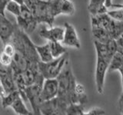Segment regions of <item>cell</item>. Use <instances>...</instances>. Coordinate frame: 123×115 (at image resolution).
<instances>
[{"label": "cell", "instance_id": "1", "mask_svg": "<svg viewBox=\"0 0 123 115\" xmlns=\"http://www.w3.org/2000/svg\"><path fill=\"white\" fill-rule=\"evenodd\" d=\"M15 45L16 51L23 54L30 63H38L40 61L36 45L31 41L27 33L17 25L11 41Z\"/></svg>", "mask_w": 123, "mask_h": 115}, {"label": "cell", "instance_id": "2", "mask_svg": "<svg viewBox=\"0 0 123 115\" xmlns=\"http://www.w3.org/2000/svg\"><path fill=\"white\" fill-rule=\"evenodd\" d=\"M68 52L64 55L52 60L49 62H38V69L41 75L45 79L57 78L63 71L65 65L68 64Z\"/></svg>", "mask_w": 123, "mask_h": 115}, {"label": "cell", "instance_id": "3", "mask_svg": "<svg viewBox=\"0 0 123 115\" xmlns=\"http://www.w3.org/2000/svg\"><path fill=\"white\" fill-rule=\"evenodd\" d=\"M32 12L38 24L45 23L50 27H53L55 17L52 12L50 0H37Z\"/></svg>", "mask_w": 123, "mask_h": 115}, {"label": "cell", "instance_id": "4", "mask_svg": "<svg viewBox=\"0 0 123 115\" xmlns=\"http://www.w3.org/2000/svg\"><path fill=\"white\" fill-rule=\"evenodd\" d=\"M16 20L17 25L25 32H32L38 25L32 10L25 4L22 5L21 13L16 17Z\"/></svg>", "mask_w": 123, "mask_h": 115}, {"label": "cell", "instance_id": "5", "mask_svg": "<svg viewBox=\"0 0 123 115\" xmlns=\"http://www.w3.org/2000/svg\"><path fill=\"white\" fill-rule=\"evenodd\" d=\"M109 63L103 58L96 56V65L95 72V80L96 91L98 94H102L107 71L109 70Z\"/></svg>", "mask_w": 123, "mask_h": 115}, {"label": "cell", "instance_id": "6", "mask_svg": "<svg viewBox=\"0 0 123 115\" xmlns=\"http://www.w3.org/2000/svg\"><path fill=\"white\" fill-rule=\"evenodd\" d=\"M0 79H1V97L14 91L18 90L15 84L13 71L11 66H2L0 69Z\"/></svg>", "mask_w": 123, "mask_h": 115}, {"label": "cell", "instance_id": "7", "mask_svg": "<svg viewBox=\"0 0 123 115\" xmlns=\"http://www.w3.org/2000/svg\"><path fill=\"white\" fill-rule=\"evenodd\" d=\"M59 81L57 78L45 79L40 95L41 104L55 99L59 95Z\"/></svg>", "mask_w": 123, "mask_h": 115}, {"label": "cell", "instance_id": "8", "mask_svg": "<svg viewBox=\"0 0 123 115\" xmlns=\"http://www.w3.org/2000/svg\"><path fill=\"white\" fill-rule=\"evenodd\" d=\"M17 25H15L6 15H0V37L3 45L9 43L15 32Z\"/></svg>", "mask_w": 123, "mask_h": 115}, {"label": "cell", "instance_id": "9", "mask_svg": "<svg viewBox=\"0 0 123 115\" xmlns=\"http://www.w3.org/2000/svg\"><path fill=\"white\" fill-rule=\"evenodd\" d=\"M65 33L64 38L62 41V44L64 46L70 48H75L79 49L81 47V43L78 34L75 31V29L72 25L70 23H65Z\"/></svg>", "mask_w": 123, "mask_h": 115}, {"label": "cell", "instance_id": "10", "mask_svg": "<svg viewBox=\"0 0 123 115\" xmlns=\"http://www.w3.org/2000/svg\"><path fill=\"white\" fill-rule=\"evenodd\" d=\"M64 33L65 29L62 27H50V29H48L44 25L39 31V35L50 41L62 42L64 38Z\"/></svg>", "mask_w": 123, "mask_h": 115}, {"label": "cell", "instance_id": "11", "mask_svg": "<svg viewBox=\"0 0 123 115\" xmlns=\"http://www.w3.org/2000/svg\"><path fill=\"white\" fill-rule=\"evenodd\" d=\"M30 64L29 61L23 54L16 51L13 56V61L11 67L15 72H23L28 68Z\"/></svg>", "mask_w": 123, "mask_h": 115}, {"label": "cell", "instance_id": "12", "mask_svg": "<svg viewBox=\"0 0 123 115\" xmlns=\"http://www.w3.org/2000/svg\"><path fill=\"white\" fill-rule=\"evenodd\" d=\"M106 0H89L88 10L92 15L106 13L108 8L105 6Z\"/></svg>", "mask_w": 123, "mask_h": 115}, {"label": "cell", "instance_id": "13", "mask_svg": "<svg viewBox=\"0 0 123 115\" xmlns=\"http://www.w3.org/2000/svg\"><path fill=\"white\" fill-rule=\"evenodd\" d=\"M36 48L38 56H39L40 61L42 62H49V61H52L55 59L52 56L49 41L47 44L44 45H36Z\"/></svg>", "mask_w": 123, "mask_h": 115}, {"label": "cell", "instance_id": "14", "mask_svg": "<svg viewBox=\"0 0 123 115\" xmlns=\"http://www.w3.org/2000/svg\"><path fill=\"white\" fill-rule=\"evenodd\" d=\"M13 110L14 112L18 115H34L33 113L29 110L24 102V99L22 98V95L15 100L13 104L10 107Z\"/></svg>", "mask_w": 123, "mask_h": 115}, {"label": "cell", "instance_id": "15", "mask_svg": "<svg viewBox=\"0 0 123 115\" xmlns=\"http://www.w3.org/2000/svg\"><path fill=\"white\" fill-rule=\"evenodd\" d=\"M94 45H95V48L96 56L102 57L105 60H106L109 63H110V61L113 56L111 55L109 52L107 43H102V42H100V41L95 40Z\"/></svg>", "mask_w": 123, "mask_h": 115}, {"label": "cell", "instance_id": "16", "mask_svg": "<svg viewBox=\"0 0 123 115\" xmlns=\"http://www.w3.org/2000/svg\"><path fill=\"white\" fill-rule=\"evenodd\" d=\"M49 43L50 45V48H51L52 56L55 59L59 58L62 57L65 54L67 53L66 49H65V46L62 44V42L49 41Z\"/></svg>", "mask_w": 123, "mask_h": 115}, {"label": "cell", "instance_id": "17", "mask_svg": "<svg viewBox=\"0 0 123 115\" xmlns=\"http://www.w3.org/2000/svg\"><path fill=\"white\" fill-rule=\"evenodd\" d=\"M19 96H21V93L18 90L14 91L11 93H9L6 95L2 96V105L3 108H7L10 107L13 102L16 100Z\"/></svg>", "mask_w": 123, "mask_h": 115}, {"label": "cell", "instance_id": "18", "mask_svg": "<svg viewBox=\"0 0 123 115\" xmlns=\"http://www.w3.org/2000/svg\"><path fill=\"white\" fill-rule=\"evenodd\" d=\"M65 115H83L84 104L78 103H70L65 108Z\"/></svg>", "mask_w": 123, "mask_h": 115}, {"label": "cell", "instance_id": "19", "mask_svg": "<svg viewBox=\"0 0 123 115\" xmlns=\"http://www.w3.org/2000/svg\"><path fill=\"white\" fill-rule=\"evenodd\" d=\"M123 65V55L120 52H117L112 57L109 67V71H118L120 68Z\"/></svg>", "mask_w": 123, "mask_h": 115}, {"label": "cell", "instance_id": "20", "mask_svg": "<svg viewBox=\"0 0 123 115\" xmlns=\"http://www.w3.org/2000/svg\"><path fill=\"white\" fill-rule=\"evenodd\" d=\"M61 15H72L75 12V6L71 0H61Z\"/></svg>", "mask_w": 123, "mask_h": 115}, {"label": "cell", "instance_id": "21", "mask_svg": "<svg viewBox=\"0 0 123 115\" xmlns=\"http://www.w3.org/2000/svg\"><path fill=\"white\" fill-rule=\"evenodd\" d=\"M21 10H22V5H20L17 2L12 1V0H11L8 3V5L6 6V11H8L9 12L13 14L15 17H18L20 15Z\"/></svg>", "mask_w": 123, "mask_h": 115}, {"label": "cell", "instance_id": "22", "mask_svg": "<svg viewBox=\"0 0 123 115\" xmlns=\"http://www.w3.org/2000/svg\"><path fill=\"white\" fill-rule=\"evenodd\" d=\"M109 16L118 22H123V9L122 8H116V9L108 10L106 12Z\"/></svg>", "mask_w": 123, "mask_h": 115}, {"label": "cell", "instance_id": "23", "mask_svg": "<svg viewBox=\"0 0 123 115\" xmlns=\"http://www.w3.org/2000/svg\"><path fill=\"white\" fill-rule=\"evenodd\" d=\"M0 61H1V64L2 66L9 67L12 65V64L13 58L9 55H7L5 52H2L1 57H0Z\"/></svg>", "mask_w": 123, "mask_h": 115}, {"label": "cell", "instance_id": "24", "mask_svg": "<svg viewBox=\"0 0 123 115\" xmlns=\"http://www.w3.org/2000/svg\"><path fill=\"white\" fill-rule=\"evenodd\" d=\"M2 52L13 58L14 55L15 54V52H16V48H15V45H13L12 42L9 41V43H7L5 45H3Z\"/></svg>", "mask_w": 123, "mask_h": 115}, {"label": "cell", "instance_id": "25", "mask_svg": "<svg viewBox=\"0 0 123 115\" xmlns=\"http://www.w3.org/2000/svg\"><path fill=\"white\" fill-rule=\"evenodd\" d=\"M105 110L99 107H95L93 109H91L88 112L84 113L83 115H105Z\"/></svg>", "mask_w": 123, "mask_h": 115}, {"label": "cell", "instance_id": "26", "mask_svg": "<svg viewBox=\"0 0 123 115\" xmlns=\"http://www.w3.org/2000/svg\"><path fill=\"white\" fill-rule=\"evenodd\" d=\"M10 1L11 0H0V12H1V15H5L6 6Z\"/></svg>", "mask_w": 123, "mask_h": 115}, {"label": "cell", "instance_id": "27", "mask_svg": "<svg viewBox=\"0 0 123 115\" xmlns=\"http://www.w3.org/2000/svg\"><path fill=\"white\" fill-rule=\"evenodd\" d=\"M116 41L118 44V52H120L123 55V34L120 38H118Z\"/></svg>", "mask_w": 123, "mask_h": 115}, {"label": "cell", "instance_id": "28", "mask_svg": "<svg viewBox=\"0 0 123 115\" xmlns=\"http://www.w3.org/2000/svg\"><path fill=\"white\" fill-rule=\"evenodd\" d=\"M36 1L37 0H24V4H25V5L28 6L31 10H32V9L35 6Z\"/></svg>", "mask_w": 123, "mask_h": 115}, {"label": "cell", "instance_id": "29", "mask_svg": "<svg viewBox=\"0 0 123 115\" xmlns=\"http://www.w3.org/2000/svg\"><path fill=\"white\" fill-rule=\"evenodd\" d=\"M118 110H120V112L123 111V93L118 100Z\"/></svg>", "mask_w": 123, "mask_h": 115}, {"label": "cell", "instance_id": "30", "mask_svg": "<svg viewBox=\"0 0 123 115\" xmlns=\"http://www.w3.org/2000/svg\"><path fill=\"white\" fill-rule=\"evenodd\" d=\"M112 5H113L112 0H106V2H105V6H106V7L108 8V9H109V8H111Z\"/></svg>", "mask_w": 123, "mask_h": 115}, {"label": "cell", "instance_id": "31", "mask_svg": "<svg viewBox=\"0 0 123 115\" xmlns=\"http://www.w3.org/2000/svg\"><path fill=\"white\" fill-rule=\"evenodd\" d=\"M119 73L121 75V78H122V88H123V65L120 68V69L118 70Z\"/></svg>", "mask_w": 123, "mask_h": 115}, {"label": "cell", "instance_id": "32", "mask_svg": "<svg viewBox=\"0 0 123 115\" xmlns=\"http://www.w3.org/2000/svg\"><path fill=\"white\" fill-rule=\"evenodd\" d=\"M111 7L112 8H122V9H123V4H113V5L111 6Z\"/></svg>", "mask_w": 123, "mask_h": 115}, {"label": "cell", "instance_id": "33", "mask_svg": "<svg viewBox=\"0 0 123 115\" xmlns=\"http://www.w3.org/2000/svg\"><path fill=\"white\" fill-rule=\"evenodd\" d=\"M12 1L17 2L18 3L20 4V5H23V4H24V0H12Z\"/></svg>", "mask_w": 123, "mask_h": 115}, {"label": "cell", "instance_id": "34", "mask_svg": "<svg viewBox=\"0 0 123 115\" xmlns=\"http://www.w3.org/2000/svg\"><path fill=\"white\" fill-rule=\"evenodd\" d=\"M121 113H122V115H123V111H122V112H121Z\"/></svg>", "mask_w": 123, "mask_h": 115}]
</instances>
